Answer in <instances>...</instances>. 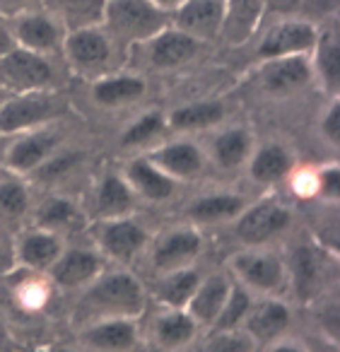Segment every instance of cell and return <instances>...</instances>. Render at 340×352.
<instances>
[{
    "label": "cell",
    "mask_w": 340,
    "mask_h": 352,
    "mask_svg": "<svg viewBox=\"0 0 340 352\" xmlns=\"http://www.w3.org/2000/svg\"><path fill=\"white\" fill-rule=\"evenodd\" d=\"M54 142L56 140L51 135H34L17 142L10 152V166H15V169H30V166L39 164L46 157V152L54 147Z\"/></svg>",
    "instance_id": "d4e9b609"
},
{
    "label": "cell",
    "mask_w": 340,
    "mask_h": 352,
    "mask_svg": "<svg viewBox=\"0 0 340 352\" xmlns=\"http://www.w3.org/2000/svg\"><path fill=\"white\" fill-rule=\"evenodd\" d=\"M27 210V193L17 184H0V215L20 217Z\"/></svg>",
    "instance_id": "d590c367"
},
{
    "label": "cell",
    "mask_w": 340,
    "mask_h": 352,
    "mask_svg": "<svg viewBox=\"0 0 340 352\" xmlns=\"http://www.w3.org/2000/svg\"><path fill=\"white\" fill-rule=\"evenodd\" d=\"M321 193L328 198H338L340 193V174L338 169H328L321 174Z\"/></svg>",
    "instance_id": "60d3db41"
},
{
    "label": "cell",
    "mask_w": 340,
    "mask_h": 352,
    "mask_svg": "<svg viewBox=\"0 0 340 352\" xmlns=\"http://www.w3.org/2000/svg\"><path fill=\"white\" fill-rule=\"evenodd\" d=\"M290 222V212L275 203H263L244 212L237 222V236L246 244H263L277 232H282Z\"/></svg>",
    "instance_id": "ba28073f"
},
{
    "label": "cell",
    "mask_w": 340,
    "mask_h": 352,
    "mask_svg": "<svg viewBox=\"0 0 340 352\" xmlns=\"http://www.w3.org/2000/svg\"><path fill=\"white\" fill-rule=\"evenodd\" d=\"M198 251H200L198 234L189 230H179L160 241V246L155 249V265L162 273H171V270L186 268V263Z\"/></svg>",
    "instance_id": "7c38bea8"
},
{
    "label": "cell",
    "mask_w": 340,
    "mask_h": 352,
    "mask_svg": "<svg viewBox=\"0 0 340 352\" xmlns=\"http://www.w3.org/2000/svg\"><path fill=\"white\" fill-rule=\"evenodd\" d=\"M321 65H323V73L328 78L330 85L338 82L340 78V49L335 46V41H328L326 49L321 51Z\"/></svg>",
    "instance_id": "74e56055"
},
{
    "label": "cell",
    "mask_w": 340,
    "mask_h": 352,
    "mask_svg": "<svg viewBox=\"0 0 340 352\" xmlns=\"http://www.w3.org/2000/svg\"><path fill=\"white\" fill-rule=\"evenodd\" d=\"M290 169V157L280 147H266L256 155L251 164V174L258 182H275Z\"/></svg>",
    "instance_id": "484cf974"
},
{
    "label": "cell",
    "mask_w": 340,
    "mask_h": 352,
    "mask_svg": "<svg viewBox=\"0 0 340 352\" xmlns=\"http://www.w3.org/2000/svg\"><path fill=\"white\" fill-rule=\"evenodd\" d=\"M222 109L217 104H198V107H189L184 111L174 113V123L181 128H191V126H205V123H213L220 118Z\"/></svg>",
    "instance_id": "d6a6232c"
},
{
    "label": "cell",
    "mask_w": 340,
    "mask_h": 352,
    "mask_svg": "<svg viewBox=\"0 0 340 352\" xmlns=\"http://www.w3.org/2000/svg\"><path fill=\"white\" fill-rule=\"evenodd\" d=\"M157 162H160L167 171H171V174L189 176V174H193V171H198L200 155H198V150L191 145H174V147L162 150L160 155H157Z\"/></svg>",
    "instance_id": "83f0119b"
},
{
    "label": "cell",
    "mask_w": 340,
    "mask_h": 352,
    "mask_svg": "<svg viewBox=\"0 0 340 352\" xmlns=\"http://www.w3.org/2000/svg\"><path fill=\"white\" fill-rule=\"evenodd\" d=\"M75 160H78V155H65V157H56L51 164H46L44 169H41V176L44 179H56V176L65 174V171L70 169V166L75 164Z\"/></svg>",
    "instance_id": "ab89813d"
},
{
    "label": "cell",
    "mask_w": 340,
    "mask_h": 352,
    "mask_svg": "<svg viewBox=\"0 0 340 352\" xmlns=\"http://www.w3.org/2000/svg\"><path fill=\"white\" fill-rule=\"evenodd\" d=\"M306 6L314 12H328L338 6V0H306Z\"/></svg>",
    "instance_id": "ee69618b"
},
{
    "label": "cell",
    "mask_w": 340,
    "mask_h": 352,
    "mask_svg": "<svg viewBox=\"0 0 340 352\" xmlns=\"http://www.w3.org/2000/svg\"><path fill=\"white\" fill-rule=\"evenodd\" d=\"M220 20H222L220 0H191L179 15L181 27L198 32V34H213L220 27Z\"/></svg>",
    "instance_id": "2e32d148"
},
{
    "label": "cell",
    "mask_w": 340,
    "mask_h": 352,
    "mask_svg": "<svg viewBox=\"0 0 340 352\" xmlns=\"http://www.w3.org/2000/svg\"><path fill=\"white\" fill-rule=\"evenodd\" d=\"M292 323V309L285 302L275 297H266L261 302H253L248 309L246 318H244L242 328L251 336V340L270 345V342L280 340L287 333Z\"/></svg>",
    "instance_id": "3957f363"
},
{
    "label": "cell",
    "mask_w": 340,
    "mask_h": 352,
    "mask_svg": "<svg viewBox=\"0 0 340 352\" xmlns=\"http://www.w3.org/2000/svg\"><path fill=\"white\" fill-rule=\"evenodd\" d=\"M246 147H248L246 135H244V133H239V131L227 133L224 138H220V140H217V160H220V164H224V166L239 164V162L244 160V155H246Z\"/></svg>",
    "instance_id": "1f68e13d"
},
{
    "label": "cell",
    "mask_w": 340,
    "mask_h": 352,
    "mask_svg": "<svg viewBox=\"0 0 340 352\" xmlns=\"http://www.w3.org/2000/svg\"><path fill=\"white\" fill-rule=\"evenodd\" d=\"M179 352H256V342L244 328L232 331H205V336H195L193 342Z\"/></svg>",
    "instance_id": "4fadbf2b"
},
{
    "label": "cell",
    "mask_w": 340,
    "mask_h": 352,
    "mask_svg": "<svg viewBox=\"0 0 340 352\" xmlns=\"http://www.w3.org/2000/svg\"><path fill=\"white\" fill-rule=\"evenodd\" d=\"M338 118H340V109L335 107L333 111H330L328 121H326V133H328V138H330V140H338V135H340V128H338Z\"/></svg>",
    "instance_id": "7bdbcfd3"
},
{
    "label": "cell",
    "mask_w": 340,
    "mask_h": 352,
    "mask_svg": "<svg viewBox=\"0 0 340 352\" xmlns=\"http://www.w3.org/2000/svg\"><path fill=\"white\" fill-rule=\"evenodd\" d=\"M306 65L301 63L299 58H290L282 60V63H275L273 68H268L266 73V82L270 89H287L295 87V85L304 82L306 80Z\"/></svg>",
    "instance_id": "f546056e"
},
{
    "label": "cell",
    "mask_w": 340,
    "mask_h": 352,
    "mask_svg": "<svg viewBox=\"0 0 340 352\" xmlns=\"http://www.w3.org/2000/svg\"><path fill=\"white\" fill-rule=\"evenodd\" d=\"M290 283L299 302H311L323 287V258L314 246H297L290 256Z\"/></svg>",
    "instance_id": "8992f818"
},
{
    "label": "cell",
    "mask_w": 340,
    "mask_h": 352,
    "mask_svg": "<svg viewBox=\"0 0 340 352\" xmlns=\"http://www.w3.org/2000/svg\"><path fill=\"white\" fill-rule=\"evenodd\" d=\"M131 176L133 182H136V186L140 188L142 196H147L150 201H164L174 191L169 179L164 174H160L155 166L145 164V162H136L131 166Z\"/></svg>",
    "instance_id": "44dd1931"
},
{
    "label": "cell",
    "mask_w": 340,
    "mask_h": 352,
    "mask_svg": "<svg viewBox=\"0 0 340 352\" xmlns=\"http://www.w3.org/2000/svg\"><path fill=\"white\" fill-rule=\"evenodd\" d=\"M20 256L30 268H51L61 256V244L54 234H30L22 241Z\"/></svg>",
    "instance_id": "d6986e66"
},
{
    "label": "cell",
    "mask_w": 340,
    "mask_h": 352,
    "mask_svg": "<svg viewBox=\"0 0 340 352\" xmlns=\"http://www.w3.org/2000/svg\"><path fill=\"white\" fill-rule=\"evenodd\" d=\"M193 51H195L193 39L181 36V34H164L152 46L155 63H160V65H176V63H181V60L191 58Z\"/></svg>",
    "instance_id": "cb8c5ba5"
},
{
    "label": "cell",
    "mask_w": 340,
    "mask_h": 352,
    "mask_svg": "<svg viewBox=\"0 0 340 352\" xmlns=\"http://www.w3.org/2000/svg\"><path fill=\"white\" fill-rule=\"evenodd\" d=\"M46 113H49V104L44 99H20V102H12L3 109V113H0V128L15 131V128L41 121Z\"/></svg>",
    "instance_id": "ffe728a7"
},
{
    "label": "cell",
    "mask_w": 340,
    "mask_h": 352,
    "mask_svg": "<svg viewBox=\"0 0 340 352\" xmlns=\"http://www.w3.org/2000/svg\"><path fill=\"white\" fill-rule=\"evenodd\" d=\"M311 41H314V32L306 25H287L273 32L266 39L261 51L266 56H280V54H287V51L306 49V46H311Z\"/></svg>",
    "instance_id": "ac0fdd59"
},
{
    "label": "cell",
    "mask_w": 340,
    "mask_h": 352,
    "mask_svg": "<svg viewBox=\"0 0 340 352\" xmlns=\"http://www.w3.org/2000/svg\"><path fill=\"white\" fill-rule=\"evenodd\" d=\"M142 92V85L138 80H111L97 87V97L102 102H123V99H133Z\"/></svg>",
    "instance_id": "836d02e7"
},
{
    "label": "cell",
    "mask_w": 340,
    "mask_h": 352,
    "mask_svg": "<svg viewBox=\"0 0 340 352\" xmlns=\"http://www.w3.org/2000/svg\"><path fill=\"white\" fill-rule=\"evenodd\" d=\"M200 280L203 278L193 268H179L171 270V273H164V278L157 285V299L162 302V307L184 309Z\"/></svg>",
    "instance_id": "5bb4252c"
},
{
    "label": "cell",
    "mask_w": 340,
    "mask_h": 352,
    "mask_svg": "<svg viewBox=\"0 0 340 352\" xmlns=\"http://www.w3.org/2000/svg\"><path fill=\"white\" fill-rule=\"evenodd\" d=\"M49 6L56 12H61L68 25L75 27L87 25V22H97L104 10L102 0H49Z\"/></svg>",
    "instance_id": "603a6c76"
},
{
    "label": "cell",
    "mask_w": 340,
    "mask_h": 352,
    "mask_svg": "<svg viewBox=\"0 0 340 352\" xmlns=\"http://www.w3.org/2000/svg\"><path fill=\"white\" fill-rule=\"evenodd\" d=\"M131 203L133 196L126 184L118 176H107L102 184V191H99V210L104 215H121L131 208Z\"/></svg>",
    "instance_id": "4316f807"
},
{
    "label": "cell",
    "mask_w": 340,
    "mask_h": 352,
    "mask_svg": "<svg viewBox=\"0 0 340 352\" xmlns=\"http://www.w3.org/2000/svg\"><path fill=\"white\" fill-rule=\"evenodd\" d=\"M70 51L80 63H99L107 56V44L102 36L83 32V34H75L70 39Z\"/></svg>",
    "instance_id": "4dcf8cb0"
},
{
    "label": "cell",
    "mask_w": 340,
    "mask_h": 352,
    "mask_svg": "<svg viewBox=\"0 0 340 352\" xmlns=\"http://www.w3.org/2000/svg\"><path fill=\"white\" fill-rule=\"evenodd\" d=\"M75 210L70 203L65 201H49L44 208H41V215L39 220L44 222L46 227H59V225H68L73 220Z\"/></svg>",
    "instance_id": "8d00e7d4"
},
{
    "label": "cell",
    "mask_w": 340,
    "mask_h": 352,
    "mask_svg": "<svg viewBox=\"0 0 340 352\" xmlns=\"http://www.w3.org/2000/svg\"><path fill=\"white\" fill-rule=\"evenodd\" d=\"M3 73L10 82L20 85V87H36V85H44L51 78V70L44 60H39L32 54H22V51L8 56Z\"/></svg>",
    "instance_id": "9a60e30c"
},
{
    "label": "cell",
    "mask_w": 340,
    "mask_h": 352,
    "mask_svg": "<svg viewBox=\"0 0 340 352\" xmlns=\"http://www.w3.org/2000/svg\"><path fill=\"white\" fill-rule=\"evenodd\" d=\"M164 3H174V0H164Z\"/></svg>",
    "instance_id": "7dc6e473"
},
{
    "label": "cell",
    "mask_w": 340,
    "mask_h": 352,
    "mask_svg": "<svg viewBox=\"0 0 340 352\" xmlns=\"http://www.w3.org/2000/svg\"><path fill=\"white\" fill-rule=\"evenodd\" d=\"M49 352H83L80 347H68V345H54L49 347Z\"/></svg>",
    "instance_id": "bcb514c9"
},
{
    "label": "cell",
    "mask_w": 340,
    "mask_h": 352,
    "mask_svg": "<svg viewBox=\"0 0 340 352\" xmlns=\"http://www.w3.org/2000/svg\"><path fill=\"white\" fill-rule=\"evenodd\" d=\"M242 210V201L237 196H210L203 198L193 206V215L198 220L213 222V220H222V217H232Z\"/></svg>",
    "instance_id": "f1b7e54d"
},
{
    "label": "cell",
    "mask_w": 340,
    "mask_h": 352,
    "mask_svg": "<svg viewBox=\"0 0 340 352\" xmlns=\"http://www.w3.org/2000/svg\"><path fill=\"white\" fill-rule=\"evenodd\" d=\"M234 273L242 280V287H251L256 292L275 294L285 287V268L280 261L270 256L244 254L234 258Z\"/></svg>",
    "instance_id": "277c9868"
},
{
    "label": "cell",
    "mask_w": 340,
    "mask_h": 352,
    "mask_svg": "<svg viewBox=\"0 0 340 352\" xmlns=\"http://www.w3.org/2000/svg\"><path fill=\"white\" fill-rule=\"evenodd\" d=\"M109 17L118 32L131 36L152 34L162 25V15L145 0H116L109 8Z\"/></svg>",
    "instance_id": "30bf717a"
},
{
    "label": "cell",
    "mask_w": 340,
    "mask_h": 352,
    "mask_svg": "<svg viewBox=\"0 0 340 352\" xmlns=\"http://www.w3.org/2000/svg\"><path fill=\"white\" fill-rule=\"evenodd\" d=\"M83 352H133L140 342L138 318H107L75 331Z\"/></svg>",
    "instance_id": "7a4b0ae2"
},
{
    "label": "cell",
    "mask_w": 340,
    "mask_h": 352,
    "mask_svg": "<svg viewBox=\"0 0 340 352\" xmlns=\"http://www.w3.org/2000/svg\"><path fill=\"white\" fill-rule=\"evenodd\" d=\"M157 126H160V118H157V116L142 118V121L138 123V126H133L131 131H128L126 142H128V145H136V142H142L145 138H150L152 133L157 131Z\"/></svg>",
    "instance_id": "f35d334b"
},
{
    "label": "cell",
    "mask_w": 340,
    "mask_h": 352,
    "mask_svg": "<svg viewBox=\"0 0 340 352\" xmlns=\"http://www.w3.org/2000/svg\"><path fill=\"white\" fill-rule=\"evenodd\" d=\"M145 289L131 273L97 275L85 285L83 297L70 311V326L78 328L87 323L107 321V318H140L145 314Z\"/></svg>",
    "instance_id": "6da1fadb"
},
{
    "label": "cell",
    "mask_w": 340,
    "mask_h": 352,
    "mask_svg": "<svg viewBox=\"0 0 340 352\" xmlns=\"http://www.w3.org/2000/svg\"><path fill=\"white\" fill-rule=\"evenodd\" d=\"M99 258L89 251L83 249H73L61 254L59 258L51 263V278L59 287L65 289H75V287H85L89 285L94 278L99 275Z\"/></svg>",
    "instance_id": "9c48e42d"
},
{
    "label": "cell",
    "mask_w": 340,
    "mask_h": 352,
    "mask_svg": "<svg viewBox=\"0 0 340 352\" xmlns=\"http://www.w3.org/2000/svg\"><path fill=\"white\" fill-rule=\"evenodd\" d=\"M200 333L198 323L186 314V309H169L164 307L152 321V340L160 350L179 352L189 342L195 340Z\"/></svg>",
    "instance_id": "5b68a950"
},
{
    "label": "cell",
    "mask_w": 340,
    "mask_h": 352,
    "mask_svg": "<svg viewBox=\"0 0 340 352\" xmlns=\"http://www.w3.org/2000/svg\"><path fill=\"white\" fill-rule=\"evenodd\" d=\"M263 0H232L229 3V20H227V34L234 41H242L253 30L258 15H261Z\"/></svg>",
    "instance_id": "7402d4cb"
},
{
    "label": "cell",
    "mask_w": 340,
    "mask_h": 352,
    "mask_svg": "<svg viewBox=\"0 0 340 352\" xmlns=\"http://www.w3.org/2000/svg\"><path fill=\"white\" fill-rule=\"evenodd\" d=\"M251 304H253L251 292H248L246 287H242V285L232 283L227 299H224V304H222V311H220L217 321H215L213 328H208V331H232V328H242Z\"/></svg>",
    "instance_id": "e0dca14e"
},
{
    "label": "cell",
    "mask_w": 340,
    "mask_h": 352,
    "mask_svg": "<svg viewBox=\"0 0 340 352\" xmlns=\"http://www.w3.org/2000/svg\"><path fill=\"white\" fill-rule=\"evenodd\" d=\"M20 36L30 46H36V49H46V46L54 44L56 32H54V27H51L46 20H41V17H32V20H27L25 25L20 27Z\"/></svg>",
    "instance_id": "e575fe53"
},
{
    "label": "cell",
    "mask_w": 340,
    "mask_h": 352,
    "mask_svg": "<svg viewBox=\"0 0 340 352\" xmlns=\"http://www.w3.org/2000/svg\"><path fill=\"white\" fill-rule=\"evenodd\" d=\"M270 3L273 10H280V12H290L295 10V8H299L301 0H268Z\"/></svg>",
    "instance_id": "f6af8a7d"
},
{
    "label": "cell",
    "mask_w": 340,
    "mask_h": 352,
    "mask_svg": "<svg viewBox=\"0 0 340 352\" xmlns=\"http://www.w3.org/2000/svg\"><path fill=\"white\" fill-rule=\"evenodd\" d=\"M229 283L224 275H210V278L200 280L195 292L191 294V299L186 302V314L198 323V328H213V323L217 321L220 311H222V304L229 294Z\"/></svg>",
    "instance_id": "52a82bcc"
},
{
    "label": "cell",
    "mask_w": 340,
    "mask_h": 352,
    "mask_svg": "<svg viewBox=\"0 0 340 352\" xmlns=\"http://www.w3.org/2000/svg\"><path fill=\"white\" fill-rule=\"evenodd\" d=\"M99 241H102L104 251H107L111 258L128 261L131 256H136L138 251L142 249V244H145V232H142L136 222L114 220L102 227Z\"/></svg>",
    "instance_id": "8fae6325"
},
{
    "label": "cell",
    "mask_w": 340,
    "mask_h": 352,
    "mask_svg": "<svg viewBox=\"0 0 340 352\" xmlns=\"http://www.w3.org/2000/svg\"><path fill=\"white\" fill-rule=\"evenodd\" d=\"M268 352H306V347H304V345H299V342H295V340H287V338H280V340L270 342Z\"/></svg>",
    "instance_id": "b9f144b4"
}]
</instances>
